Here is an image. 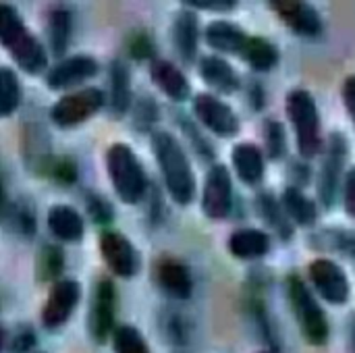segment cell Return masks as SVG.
Masks as SVG:
<instances>
[{
  "label": "cell",
  "instance_id": "1",
  "mask_svg": "<svg viewBox=\"0 0 355 353\" xmlns=\"http://www.w3.org/2000/svg\"><path fill=\"white\" fill-rule=\"evenodd\" d=\"M152 150L171 200L189 206L196 198V175L183 144L171 131H154Z\"/></svg>",
  "mask_w": 355,
  "mask_h": 353
},
{
  "label": "cell",
  "instance_id": "2",
  "mask_svg": "<svg viewBox=\"0 0 355 353\" xmlns=\"http://www.w3.org/2000/svg\"><path fill=\"white\" fill-rule=\"evenodd\" d=\"M0 42L17 67L29 75H37L48 67V54L40 40L27 29L23 17L10 4H0Z\"/></svg>",
  "mask_w": 355,
  "mask_h": 353
},
{
  "label": "cell",
  "instance_id": "3",
  "mask_svg": "<svg viewBox=\"0 0 355 353\" xmlns=\"http://www.w3.org/2000/svg\"><path fill=\"white\" fill-rule=\"evenodd\" d=\"M106 173L119 200L127 206L139 204L150 191L146 171L133 148L125 141H114L106 150Z\"/></svg>",
  "mask_w": 355,
  "mask_h": 353
},
{
  "label": "cell",
  "instance_id": "4",
  "mask_svg": "<svg viewBox=\"0 0 355 353\" xmlns=\"http://www.w3.org/2000/svg\"><path fill=\"white\" fill-rule=\"evenodd\" d=\"M287 117L293 125L297 150L302 158L310 160L322 150V119L314 96L308 89L295 87L287 94Z\"/></svg>",
  "mask_w": 355,
  "mask_h": 353
},
{
  "label": "cell",
  "instance_id": "5",
  "mask_svg": "<svg viewBox=\"0 0 355 353\" xmlns=\"http://www.w3.org/2000/svg\"><path fill=\"white\" fill-rule=\"evenodd\" d=\"M287 295L291 310L295 314V320L308 339L310 345H324L329 341V320L320 304L316 302L314 293L310 287L297 277L289 275L287 277Z\"/></svg>",
  "mask_w": 355,
  "mask_h": 353
},
{
  "label": "cell",
  "instance_id": "6",
  "mask_svg": "<svg viewBox=\"0 0 355 353\" xmlns=\"http://www.w3.org/2000/svg\"><path fill=\"white\" fill-rule=\"evenodd\" d=\"M106 98L108 96L100 87H83L73 94H64L52 104L50 119L60 129H75L98 114L104 108Z\"/></svg>",
  "mask_w": 355,
  "mask_h": 353
},
{
  "label": "cell",
  "instance_id": "7",
  "mask_svg": "<svg viewBox=\"0 0 355 353\" xmlns=\"http://www.w3.org/2000/svg\"><path fill=\"white\" fill-rule=\"evenodd\" d=\"M347 154H349L347 137L341 131H333L327 144V154H324V162H322L320 179H318V198L327 210H331L337 204Z\"/></svg>",
  "mask_w": 355,
  "mask_h": 353
},
{
  "label": "cell",
  "instance_id": "8",
  "mask_svg": "<svg viewBox=\"0 0 355 353\" xmlns=\"http://www.w3.org/2000/svg\"><path fill=\"white\" fill-rule=\"evenodd\" d=\"M193 117L200 125H204L208 131H212L218 137H235L241 131V121L237 112L218 96L214 94H196L191 100Z\"/></svg>",
  "mask_w": 355,
  "mask_h": 353
},
{
  "label": "cell",
  "instance_id": "9",
  "mask_svg": "<svg viewBox=\"0 0 355 353\" xmlns=\"http://www.w3.org/2000/svg\"><path fill=\"white\" fill-rule=\"evenodd\" d=\"M310 281L316 289V293L333 304V306H343L352 298V285L347 279V273L343 266L331 258H316L308 266Z\"/></svg>",
  "mask_w": 355,
  "mask_h": 353
},
{
  "label": "cell",
  "instance_id": "10",
  "mask_svg": "<svg viewBox=\"0 0 355 353\" xmlns=\"http://www.w3.org/2000/svg\"><path fill=\"white\" fill-rule=\"evenodd\" d=\"M100 254L110 268V273L119 279H133L139 273L141 266V256L137 248L131 243L129 237H125L121 231L106 229L100 235Z\"/></svg>",
  "mask_w": 355,
  "mask_h": 353
},
{
  "label": "cell",
  "instance_id": "11",
  "mask_svg": "<svg viewBox=\"0 0 355 353\" xmlns=\"http://www.w3.org/2000/svg\"><path fill=\"white\" fill-rule=\"evenodd\" d=\"M116 287L110 279H100L94 287L92 304H89V335L96 343H106L110 335H114V314H116Z\"/></svg>",
  "mask_w": 355,
  "mask_h": 353
},
{
  "label": "cell",
  "instance_id": "12",
  "mask_svg": "<svg viewBox=\"0 0 355 353\" xmlns=\"http://www.w3.org/2000/svg\"><path fill=\"white\" fill-rule=\"evenodd\" d=\"M233 208V177L225 164H214L204 181L202 212L212 221H223Z\"/></svg>",
  "mask_w": 355,
  "mask_h": 353
},
{
  "label": "cell",
  "instance_id": "13",
  "mask_svg": "<svg viewBox=\"0 0 355 353\" xmlns=\"http://www.w3.org/2000/svg\"><path fill=\"white\" fill-rule=\"evenodd\" d=\"M81 300V285L73 279L52 283L46 304L42 308V322L46 329H60L75 312Z\"/></svg>",
  "mask_w": 355,
  "mask_h": 353
},
{
  "label": "cell",
  "instance_id": "14",
  "mask_svg": "<svg viewBox=\"0 0 355 353\" xmlns=\"http://www.w3.org/2000/svg\"><path fill=\"white\" fill-rule=\"evenodd\" d=\"M268 6L293 33L302 37H316L322 33V17L312 4L304 0H272Z\"/></svg>",
  "mask_w": 355,
  "mask_h": 353
},
{
  "label": "cell",
  "instance_id": "15",
  "mask_svg": "<svg viewBox=\"0 0 355 353\" xmlns=\"http://www.w3.org/2000/svg\"><path fill=\"white\" fill-rule=\"evenodd\" d=\"M98 60L89 54H73L58 60L50 71L46 73V85L50 89H69L75 87L87 79H92L98 73Z\"/></svg>",
  "mask_w": 355,
  "mask_h": 353
},
{
  "label": "cell",
  "instance_id": "16",
  "mask_svg": "<svg viewBox=\"0 0 355 353\" xmlns=\"http://www.w3.org/2000/svg\"><path fill=\"white\" fill-rule=\"evenodd\" d=\"M156 285L175 300H189L193 293V277L189 266L173 256H162L154 264Z\"/></svg>",
  "mask_w": 355,
  "mask_h": 353
},
{
  "label": "cell",
  "instance_id": "17",
  "mask_svg": "<svg viewBox=\"0 0 355 353\" xmlns=\"http://www.w3.org/2000/svg\"><path fill=\"white\" fill-rule=\"evenodd\" d=\"M150 75L154 85L162 94H166V98H171L173 102H185L191 96V83L175 62L156 58L150 64Z\"/></svg>",
  "mask_w": 355,
  "mask_h": 353
},
{
  "label": "cell",
  "instance_id": "18",
  "mask_svg": "<svg viewBox=\"0 0 355 353\" xmlns=\"http://www.w3.org/2000/svg\"><path fill=\"white\" fill-rule=\"evenodd\" d=\"M108 110L110 117L123 119L127 112H131L133 104V92H131V75L129 67L123 60H112L108 67Z\"/></svg>",
  "mask_w": 355,
  "mask_h": 353
},
{
  "label": "cell",
  "instance_id": "19",
  "mask_svg": "<svg viewBox=\"0 0 355 353\" xmlns=\"http://www.w3.org/2000/svg\"><path fill=\"white\" fill-rule=\"evenodd\" d=\"M173 44L183 62H193L200 46V19L196 10L183 6L173 21Z\"/></svg>",
  "mask_w": 355,
  "mask_h": 353
},
{
  "label": "cell",
  "instance_id": "20",
  "mask_svg": "<svg viewBox=\"0 0 355 353\" xmlns=\"http://www.w3.org/2000/svg\"><path fill=\"white\" fill-rule=\"evenodd\" d=\"M200 77L210 89L218 94H233L241 85L239 73L233 69V64L216 54L204 56L200 60Z\"/></svg>",
  "mask_w": 355,
  "mask_h": 353
},
{
  "label": "cell",
  "instance_id": "21",
  "mask_svg": "<svg viewBox=\"0 0 355 353\" xmlns=\"http://www.w3.org/2000/svg\"><path fill=\"white\" fill-rule=\"evenodd\" d=\"M231 160L241 183H245L248 187H256L262 183L266 162H264V152L256 144L250 141L237 144L231 152Z\"/></svg>",
  "mask_w": 355,
  "mask_h": 353
},
{
  "label": "cell",
  "instance_id": "22",
  "mask_svg": "<svg viewBox=\"0 0 355 353\" xmlns=\"http://www.w3.org/2000/svg\"><path fill=\"white\" fill-rule=\"evenodd\" d=\"M48 231L64 243H77L85 235L83 216L67 204H56L48 210Z\"/></svg>",
  "mask_w": 355,
  "mask_h": 353
},
{
  "label": "cell",
  "instance_id": "23",
  "mask_svg": "<svg viewBox=\"0 0 355 353\" xmlns=\"http://www.w3.org/2000/svg\"><path fill=\"white\" fill-rule=\"evenodd\" d=\"M227 250L239 260H258L270 252V235L262 229H237L231 233Z\"/></svg>",
  "mask_w": 355,
  "mask_h": 353
},
{
  "label": "cell",
  "instance_id": "24",
  "mask_svg": "<svg viewBox=\"0 0 355 353\" xmlns=\"http://www.w3.org/2000/svg\"><path fill=\"white\" fill-rule=\"evenodd\" d=\"M206 44L216 50V52H223V54H241L245 42H248V33L235 25V23H229V21H212L208 23L206 27Z\"/></svg>",
  "mask_w": 355,
  "mask_h": 353
},
{
  "label": "cell",
  "instance_id": "25",
  "mask_svg": "<svg viewBox=\"0 0 355 353\" xmlns=\"http://www.w3.org/2000/svg\"><path fill=\"white\" fill-rule=\"evenodd\" d=\"M256 212L262 218V223L268 225L283 241H289L293 237V223L287 216L281 200H277L272 193H266V191L258 193V198H256Z\"/></svg>",
  "mask_w": 355,
  "mask_h": 353
},
{
  "label": "cell",
  "instance_id": "26",
  "mask_svg": "<svg viewBox=\"0 0 355 353\" xmlns=\"http://www.w3.org/2000/svg\"><path fill=\"white\" fill-rule=\"evenodd\" d=\"M73 37V12L67 6H54L48 15V40L50 52L58 60L64 58Z\"/></svg>",
  "mask_w": 355,
  "mask_h": 353
},
{
  "label": "cell",
  "instance_id": "27",
  "mask_svg": "<svg viewBox=\"0 0 355 353\" xmlns=\"http://www.w3.org/2000/svg\"><path fill=\"white\" fill-rule=\"evenodd\" d=\"M239 56L258 73L272 71L279 64V60H281L279 48L270 40H266L262 35H250Z\"/></svg>",
  "mask_w": 355,
  "mask_h": 353
},
{
  "label": "cell",
  "instance_id": "28",
  "mask_svg": "<svg viewBox=\"0 0 355 353\" xmlns=\"http://www.w3.org/2000/svg\"><path fill=\"white\" fill-rule=\"evenodd\" d=\"M281 204L287 212V216L291 218V223L300 225V227H312L318 221V208L316 202L310 200L300 187L289 185L283 191Z\"/></svg>",
  "mask_w": 355,
  "mask_h": 353
},
{
  "label": "cell",
  "instance_id": "29",
  "mask_svg": "<svg viewBox=\"0 0 355 353\" xmlns=\"http://www.w3.org/2000/svg\"><path fill=\"white\" fill-rule=\"evenodd\" d=\"M312 248L318 250H327L339 256H347L355 258V231L349 229H341V227H327L316 231L312 237Z\"/></svg>",
  "mask_w": 355,
  "mask_h": 353
},
{
  "label": "cell",
  "instance_id": "30",
  "mask_svg": "<svg viewBox=\"0 0 355 353\" xmlns=\"http://www.w3.org/2000/svg\"><path fill=\"white\" fill-rule=\"evenodd\" d=\"M4 225L19 237H33L37 231L35 208L27 200H15L12 204H4Z\"/></svg>",
  "mask_w": 355,
  "mask_h": 353
},
{
  "label": "cell",
  "instance_id": "31",
  "mask_svg": "<svg viewBox=\"0 0 355 353\" xmlns=\"http://www.w3.org/2000/svg\"><path fill=\"white\" fill-rule=\"evenodd\" d=\"M23 100V87L10 67L0 69V117L8 119L17 112Z\"/></svg>",
  "mask_w": 355,
  "mask_h": 353
},
{
  "label": "cell",
  "instance_id": "32",
  "mask_svg": "<svg viewBox=\"0 0 355 353\" xmlns=\"http://www.w3.org/2000/svg\"><path fill=\"white\" fill-rule=\"evenodd\" d=\"M64 270V252L58 246H44L37 254L35 260V275L42 283H56L60 281L58 277H62Z\"/></svg>",
  "mask_w": 355,
  "mask_h": 353
},
{
  "label": "cell",
  "instance_id": "33",
  "mask_svg": "<svg viewBox=\"0 0 355 353\" xmlns=\"http://www.w3.org/2000/svg\"><path fill=\"white\" fill-rule=\"evenodd\" d=\"M158 119H160V110H158V104L152 96H141L133 102L131 121L139 133H150L156 127Z\"/></svg>",
  "mask_w": 355,
  "mask_h": 353
},
{
  "label": "cell",
  "instance_id": "34",
  "mask_svg": "<svg viewBox=\"0 0 355 353\" xmlns=\"http://www.w3.org/2000/svg\"><path fill=\"white\" fill-rule=\"evenodd\" d=\"M264 144H266V156L270 160H283L287 154V133L281 121L268 119L264 123Z\"/></svg>",
  "mask_w": 355,
  "mask_h": 353
},
{
  "label": "cell",
  "instance_id": "35",
  "mask_svg": "<svg viewBox=\"0 0 355 353\" xmlns=\"http://www.w3.org/2000/svg\"><path fill=\"white\" fill-rule=\"evenodd\" d=\"M112 345H114V353H152L141 333L131 325L116 327L112 335Z\"/></svg>",
  "mask_w": 355,
  "mask_h": 353
},
{
  "label": "cell",
  "instance_id": "36",
  "mask_svg": "<svg viewBox=\"0 0 355 353\" xmlns=\"http://www.w3.org/2000/svg\"><path fill=\"white\" fill-rule=\"evenodd\" d=\"M177 121H179L183 133L187 135L189 144L193 146L196 154H198L200 158H204V160H214V148H212V144L204 137V133L200 131V127H198L191 119H187L185 114H177Z\"/></svg>",
  "mask_w": 355,
  "mask_h": 353
},
{
  "label": "cell",
  "instance_id": "37",
  "mask_svg": "<svg viewBox=\"0 0 355 353\" xmlns=\"http://www.w3.org/2000/svg\"><path fill=\"white\" fill-rule=\"evenodd\" d=\"M46 177H50L58 185H73L77 181V177H79L77 162L71 156H60V158L54 156V160H52Z\"/></svg>",
  "mask_w": 355,
  "mask_h": 353
},
{
  "label": "cell",
  "instance_id": "38",
  "mask_svg": "<svg viewBox=\"0 0 355 353\" xmlns=\"http://www.w3.org/2000/svg\"><path fill=\"white\" fill-rule=\"evenodd\" d=\"M85 210L98 227H110L114 221V210H112L110 202L98 193H89L85 198Z\"/></svg>",
  "mask_w": 355,
  "mask_h": 353
},
{
  "label": "cell",
  "instance_id": "39",
  "mask_svg": "<svg viewBox=\"0 0 355 353\" xmlns=\"http://www.w3.org/2000/svg\"><path fill=\"white\" fill-rule=\"evenodd\" d=\"M156 46H154V37L146 31H137L131 40H129V54L131 58H135L137 62L141 60H156L154 58Z\"/></svg>",
  "mask_w": 355,
  "mask_h": 353
},
{
  "label": "cell",
  "instance_id": "40",
  "mask_svg": "<svg viewBox=\"0 0 355 353\" xmlns=\"http://www.w3.org/2000/svg\"><path fill=\"white\" fill-rule=\"evenodd\" d=\"M183 6L208 12H233L237 8V0H185Z\"/></svg>",
  "mask_w": 355,
  "mask_h": 353
},
{
  "label": "cell",
  "instance_id": "41",
  "mask_svg": "<svg viewBox=\"0 0 355 353\" xmlns=\"http://www.w3.org/2000/svg\"><path fill=\"white\" fill-rule=\"evenodd\" d=\"M343 206L347 216L355 218V166H352L343 181Z\"/></svg>",
  "mask_w": 355,
  "mask_h": 353
},
{
  "label": "cell",
  "instance_id": "42",
  "mask_svg": "<svg viewBox=\"0 0 355 353\" xmlns=\"http://www.w3.org/2000/svg\"><path fill=\"white\" fill-rule=\"evenodd\" d=\"M33 345H35V333L29 331V329H21L15 335L12 343H10V350H12V353H27Z\"/></svg>",
  "mask_w": 355,
  "mask_h": 353
},
{
  "label": "cell",
  "instance_id": "43",
  "mask_svg": "<svg viewBox=\"0 0 355 353\" xmlns=\"http://www.w3.org/2000/svg\"><path fill=\"white\" fill-rule=\"evenodd\" d=\"M341 98H343V104H345L347 114L352 117V121H354L355 125V75H349V77L343 81Z\"/></svg>",
  "mask_w": 355,
  "mask_h": 353
},
{
  "label": "cell",
  "instance_id": "44",
  "mask_svg": "<svg viewBox=\"0 0 355 353\" xmlns=\"http://www.w3.org/2000/svg\"><path fill=\"white\" fill-rule=\"evenodd\" d=\"M289 175H291V179L295 181V185L293 187H304V185H308L310 183V169L304 164V162H293L291 166H289Z\"/></svg>",
  "mask_w": 355,
  "mask_h": 353
},
{
  "label": "cell",
  "instance_id": "45",
  "mask_svg": "<svg viewBox=\"0 0 355 353\" xmlns=\"http://www.w3.org/2000/svg\"><path fill=\"white\" fill-rule=\"evenodd\" d=\"M250 100H252V104H254L256 110H260V108L264 106L266 94H264V87H262L260 83H254V85H252V89H250Z\"/></svg>",
  "mask_w": 355,
  "mask_h": 353
}]
</instances>
